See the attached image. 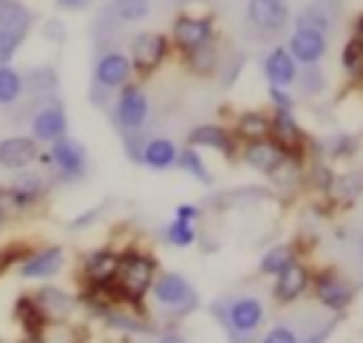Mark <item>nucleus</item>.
<instances>
[{
	"mask_svg": "<svg viewBox=\"0 0 363 343\" xmlns=\"http://www.w3.org/2000/svg\"><path fill=\"white\" fill-rule=\"evenodd\" d=\"M111 281H113L116 295H122L128 300H139L147 292V286L153 283V261L145 258V255L130 252V255L116 261V269H113Z\"/></svg>",
	"mask_w": 363,
	"mask_h": 343,
	"instance_id": "1",
	"label": "nucleus"
},
{
	"mask_svg": "<svg viewBox=\"0 0 363 343\" xmlns=\"http://www.w3.org/2000/svg\"><path fill=\"white\" fill-rule=\"evenodd\" d=\"M261 320H264V306H261L258 298H250V295L235 298V300L227 306V317H224V323H227V329L233 332V337H247V334H252V332L261 326Z\"/></svg>",
	"mask_w": 363,
	"mask_h": 343,
	"instance_id": "2",
	"label": "nucleus"
},
{
	"mask_svg": "<svg viewBox=\"0 0 363 343\" xmlns=\"http://www.w3.org/2000/svg\"><path fill=\"white\" fill-rule=\"evenodd\" d=\"M247 20L264 34H278L289 23V3L286 0H247Z\"/></svg>",
	"mask_w": 363,
	"mask_h": 343,
	"instance_id": "3",
	"label": "nucleus"
},
{
	"mask_svg": "<svg viewBox=\"0 0 363 343\" xmlns=\"http://www.w3.org/2000/svg\"><path fill=\"white\" fill-rule=\"evenodd\" d=\"M289 57L301 65H315L323 60L326 54V34L318 31V28H306V26H298L292 34H289Z\"/></svg>",
	"mask_w": 363,
	"mask_h": 343,
	"instance_id": "4",
	"label": "nucleus"
},
{
	"mask_svg": "<svg viewBox=\"0 0 363 343\" xmlns=\"http://www.w3.org/2000/svg\"><path fill=\"white\" fill-rule=\"evenodd\" d=\"M164 51H167V40L162 34H156V31L136 34L130 43V68L147 74L164 60Z\"/></svg>",
	"mask_w": 363,
	"mask_h": 343,
	"instance_id": "5",
	"label": "nucleus"
},
{
	"mask_svg": "<svg viewBox=\"0 0 363 343\" xmlns=\"http://www.w3.org/2000/svg\"><path fill=\"white\" fill-rule=\"evenodd\" d=\"M147 119V96L136 85H125L116 99V122L125 130H139Z\"/></svg>",
	"mask_w": 363,
	"mask_h": 343,
	"instance_id": "6",
	"label": "nucleus"
},
{
	"mask_svg": "<svg viewBox=\"0 0 363 343\" xmlns=\"http://www.w3.org/2000/svg\"><path fill=\"white\" fill-rule=\"evenodd\" d=\"M153 295H156V300L162 306L179 309V312H184V309H190L196 303V292L182 275H162L153 283Z\"/></svg>",
	"mask_w": 363,
	"mask_h": 343,
	"instance_id": "7",
	"label": "nucleus"
},
{
	"mask_svg": "<svg viewBox=\"0 0 363 343\" xmlns=\"http://www.w3.org/2000/svg\"><path fill=\"white\" fill-rule=\"evenodd\" d=\"M48 162H54V164L60 167V173L68 176V179L82 176L85 167H88L85 147H82L77 139H68V136L54 139V147H51V159H48Z\"/></svg>",
	"mask_w": 363,
	"mask_h": 343,
	"instance_id": "8",
	"label": "nucleus"
},
{
	"mask_svg": "<svg viewBox=\"0 0 363 343\" xmlns=\"http://www.w3.org/2000/svg\"><path fill=\"white\" fill-rule=\"evenodd\" d=\"M94 77H96V85H102V88H111V91L122 88L130 77V60L119 51H108V54L99 57V62L94 68Z\"/></svg>",
	"mask_w": 363,
	"mask_h": 343,
	"instance_id": "9",
	"label": "nucleus"
},
{
	"mask_svg": "<svg viewBox=\"0 0 363 343\" xmlns=\"http://www.w3.org/2000/svg\"><path fill=\"white\" fill-rule=\"evenodd\" d=\"M315 295L329 309H346L352 300V286L346 278H340L335 272H320L315 278Z\"/></svg>",
	"mask_w": 363,
	"mask_h": 343,
	"instance_id": "10",
	"label": "nucleus"
},
{
	"mask_svg": "<svg viewBox=\"0 0 363 343\" xmlns=\"http://www.w3.org/2000/svg\"><path fill=\"white\" fill-rule=\"evenodd\" d=\"M210 37H213L210 20H201V17H179L173 23V40L184 51H193V48L210 43Z\"/></svg>",
	"mask_w": 363,
	"mask_h": 343,
	"instance_id": "11",
	"label": "nucleus"
},
{
	"mask_svg": "<svg viewBox=\"0 0 363 343\" xmlns=\"http://www.w3.org/2000/svg\"><path fill=\"white\" fill-rule=\"evenodd\" d=\"M65 128H68V119L60 105H43L31 119V133L40 142H54L65 136Z\"/></svg>",
	"mask_w": 363,
	"mask_h": 343,
	"instance_id": "12",
	"label": "nucleus"
},
{
	"mask_svg": "<svg viewBox=\"0 0 363 343\" xmlns=\"http://www.w3.org/2000/svg\"><path fill=\"white\" fill-rule=\"evenodd\" d=\"M264 74H267L272 88H286L298 79V65H295V60L289 57L286 48H272L264 57Z\"/></svg>",
	"mask_w": 363,
	"mask_h": 343,
	"instance_id": "13",
	"label": "nucleus"
},
{
	"mask_svg": "<svg viewBox=\"0 0 363 343\" xmlns=\"http://www.w3.org/2000/svg\"><path fill=\"white\" fill-rule=\"evenodd\" d=\"M284 159H286V153H284V150H281L275 142H269V139L247 142L244 162H247L250 167L261 170V173H272V170H278V167L284 164Z\"/></svg>",
	"mask_w": 363,
	"mask_h": 343,
	"instance_id": "14",
	"label": "nucleus"
},
{
	"mask_svg": "<svg viewBox=\"0 0 363 343\" xmlns=\"http://www.w3.org/2000/svg\"><path fill=\"white\" fill-rule=\"evenodd\" d=\"M34 156H37V147L26 136H9L0 142V167L23 170L34 162Z\"/></svg>",
	"mask_w": 363,
	"mask_h": 343,
	"instance_id": "15",
	"label": "nucleus"
},
{
	"mask_svg": "<svg viewBox=\"0 0 363 343\" xmlns=\"http://www.w3.org/2000/svg\"><path fill=\"white\" fill-rule=\"evenodd\" d=\"M306 283H309V272L301 266V264H289V266H284L281 272H278V283H275V298L281 300V303H289V300H295L303 289H306Z\"/></svg>",
	"mask_w": 363,
	"mask_h": 343,
	"instance_id": "16",
	"label": "nucleus"
},
{
	"mask_svg": "<svg viewBox=\"0 0 363 343\" xmlns=\"http://www.w3.org/2000/svg\"><path fill=\"white\" fill-rule=\"evenodd\" d=\"M60 266H62V252H60L57 247H51V249H43V252L31 255V258L20 266V272H23V278H48V275H54Z\"/></svg>",
	"mask_w": 363,
	"mask_h": 343,
	"instance_id": "17",
	"label": "nucleus"
},
{
	"mask_svg": "<svg viewBox=\"0 0 363 343\" xmlns=\"http://www.w3.org/2000/svg\"><path fill=\"white\" fill-rule=\"evenodd\" d=\"M269 133H272V139H275V145L281 150L298 147V142H301V128L295 125V119L289 116V111H278L269 119Z\"/></svg>",
	"mask_w": 363,
	"mask_h": 343,
	"instance_id": "18",
	"label": "nucleus"
},
{
	"mask_svg": "<svg viewBox=\"0 0 363 343\" xmlns=\"http://www.w3.org/2000/svg\"><path fill=\"white\" fill-rule=\"evenodd\" d=\"M9 193H11V198L17 201V207L23 210V207H28V204H34L43 193H45V181L40 179V176H31V173H23V176H17L14 181H11V187H9Z\"/></svg>",
	"mask_w": 363,
	"mask_h": 343,
	"instance_id": "19",
	"label": "nucleus"
},
{
	"mask_svg": "<svg viewBox=\"0 0 363 343\" xmlns=\"http://www.w3.org/2000/svg\"><path fill=\"white\" fill-rule=\"evenodd\" d=\"M190 147H216V150H230L233 142H230V133L218 125H199L190 130L187 136Z\"/></svg>",
	"mask_w": 363,
	"mask_h": 343,
	"instance_id": "20",
	"label": "nucleus"
},
{
	"mask_svg": "<svg viewBox=\"0 0 363 343\" xmlns=\"http://www.w3.org/2000/svg\"><path fill=\"white\" fill-rule=\"evenodd\" d=\"M105 11L116 23H139L150 14V0H108Z\"/></svg>",
	"mask_w": 363,
	"mask_h": 343,
	"instance_id": "21",
	"label": "nucleus"
},
{
	"mask_svg": "<svg viewBox=\"0 0 363 343\" xmlns=\"http://www.w3.org/2000/svg\"><path fill=\"white\" fill-rule=\"evenodd\" d=\"M116 261H119V255H113V252H91L85 258V278L91 283H108L113 278Z\"/></svg>",
	"mask_w": 363,
	"mask_h": 343,
	"instance_id": "22",
	"label": "nucleus"
},
{
	"mask_svg": "<svg viewBox=\"0 0 363 343\" xmlns=\"http://www.w3.org/2000/svg\"><path fill=\"white\" fill-rule=\"evenodd\" d=\"M142 159H145L147 167L164 170V167H170L176 162V147H173L170 139H150L147 147L142 150Z\"/></svg>",
	"mask_w": 363,
	"mask_h": 343,
	"instance_id": "23",
	"label": "nucleus"
},
{
	"mask_svg": "<svg viewBox=\"0 0 363 343\" xmlns=\"http://www.w3.org/2000/svg\"><path fill=\"white\" fill-rule=\"evenodd\" d=\"M14 309H17L20 323L26 326V332H28V334H40V329L45 326V312L40 309V303L31 300V298H20Z\"/></svg>",
	"mask_w": 363,
	"mask_h": 343,
	"instance_id": "24",
	"label": "nucleus"
},
{
	"mask_svg": "<svg viewBox=\"0 0 363 343\" xmlns=\"http://www.w3.org/2000/svg\"><path fill=\"white\" fill-rule=\"evenodd\" d=\"M23 94V77L6 62L0 65V105H14Z\"/></svg>",
	"mask_w": 363,
	"mask_h": 343,
	"instance_id": "25",
	"label": "nucleus"
},
{
	"mask_svg": "<svg viewBox=\"0 0 363 343\" xmlns=\"http://www.w3.org/2000/svg\"><path fill=\"white\" fill-rule=\"evenodd\" d=\"M238 136L247 142H258L269 136V119L264 113H244L238 119Z\"/></svg>",
	"mask_w": 363,
	"mask_h": 343,
	"instance_id": "26",
	"label": "nucleus"
},
{
	"mask_svg": "<svg viewBox=\"0 0 363 343\" xmlns=\"http://www.w3.org/2000/svg\"><path fill=\"white\" fill-rule=\"evenodd\" d=\"M26 31L28 28H20V26H0V65H6L14 57L17 45L26 37Z\"/></svg>",
	"mask_w": 363,
	"mask_h": 343,
	"instance_id": "27",
	"label": "nucleus"
},
{
	"mask_svg": "<svg viewBox=\"0 0 363 343\" xmlns=\"http://www.w3.org/2000/svg\"><path fill=\"white\" fill-rule=\"evenodd\" d=\"M176 162H179V167L184 170V173H190L193 179H199V181H210V173L204 170V164H201V159H199V153L193 150V147H184L182 153H176Z\"/></svg>",
	"mask_w": 363,
	"mask_h": 343,
	"instance_id": "28",
	"label": "nucleus"
},
{
	"mask_svg": "<svg viewBox=\"0 0 363 343\" xmlns=\"http://www.w3.org/2000/svg\"><path fill=\"white\" fill-rule=\"evenodd\" d=\"M292 264V249L289 247H272L264 258H261V272L267 275H278L284 266Z\"/></svg>",
	"mask_w": 363,
	"mask_h": 343,
	"instance_id": "29",
	"label": "nucleus"
},
{
	"mask_svg": "<svg viewBox=\"0 0 363 343\" xmlns=\"http://www.w3.org/2000/svg\"><path fill=\"white\" fill-rule=\"evenodd\" d=\"M298 26H306V28H318V31H329L332 28V17L326 14V9H320V6H309V9H303L301 11V17H298Z\"/></svg>",
	"mask_w": 363,
	"mask_h": 343,
	"instance_id": "30",
	"label": "nucleus"
},
{
	"mask_svg": "<svg viewBox=\"0 0 363 343\" xmlns=\"http://www.w3.org/2000/svg\"><path fill=\"white\" fill-rule=\"evenodd\" d=\"M40 309L48 315V312H54V315H62V312H68V298L60 292V289H51V286H45L43 292H40Z\"/></svg>",
	"mask_w": 363,
	"mask_h": 343,
	"instance_id": "31",
	"label": "nucleus"
},
{
	"mask_svg": "<svg viewBox=\"0 0 363 343\" xmlns=\"http://www.w3.org/2000/svg\"><path fill=\"white\" fill-rule=\"evenodd\" d=\"M187 54H190V65H193L199 74H207V71L216 68V48H213L210 43H204V45L187 51Z\"/></svg>",
	"mask_w": 363,
	"mask_h": 343,
	"instance_id": "32",
	"label": "nucleus"
},
{
	"mask_svg": "<svg viewBox=\"0 0 363 343\" xmlns=\"http://www.w3.org/2000/svg\"><path fill=\"white\" fill-rule=\"evenodd\" d=\"M193 238H196V230H193L190 221H179V218H176V221L167 227V241H170L173 247H190Z\"/></svg>",
	"mask_w": 363,
	"mask_h": 343,
	"instance_id": "33",
	"label": "nucleus"
},
{
	"mask_svg": "<svg viewBox=\"0 0 363 343\" xmlns=\"http://www.w3.org/2000/svg\"><path fill=\"white\" fill-rule=\"evenodd\" d=\"M360 37L354 34V37H349V43L343 45V51H340V62H343V68L349 71V74H357L360 71Z\"/></svg>",
	"mask_w": 363,
	"mask_h": 343,
	"instance_id": "34",
	"label": "nucleus"
},
{
	"mask_svg": "<svg viewBox=\"0 0 363 343\" xmlns=\"http://www.w3.org/2000/svg\"><path fill=\"white\" fill-rule=\"evenodd\" d=\"M261 343H298V334H295L292 329H286V326H272V329L264 334Z\"/></svg>",
	"mask_w": 363,
	"mask_h": 343,
	"instance_id": "35",
	"label": "nucleus"
},
{
	"mask_svg": "<svg viewBox=\"0 0 363 343\" xmlns=\"http://www.w3.org/2000/svg\"><path fill=\"white\" fill-rule=\"evenodd\" d=\"M20 207H17V201L11 198V193L9 190H0V221L3 218H9V215H14Z\"/></svg>",
	"mask_w": 363,
	"mask_h": 343,
	"instance_id": "36",
	"label": "nucleus"
},
{
	"mask_svg": "<svg viewBox=\"0 0 363 343\" xmlns=\"http://www.w3.org/2000/svg\"><path fill=\"white\" fill-rule=\"evenodd\" d=\"M269 96L275 99L278 111H289V108H292V99H289V94H284L281 88H272V91H269Z\"/></svg>",
	"mask_w": 363,
	"mask_h": 343,
	"instance_id": "37",
	"label": "nucleus"
},
{
	"mask_svg": "<svg viewBox=\"0 0 363 343\" xmlns=\"http://www.w3.org/2000/svg\"><path fill=\"white\" fill-rule=\"evenodd\" d=\"M196 213H199V210H196L193 204H179V207H176V218H179V221H193Z\"/></svg>",
	"mask_w": 363,
	"mask_h": 343,
	"instance_id": "38",
	"label": "nucleus"
},
{
	"mask_svg": "<svg viewBox=\"0 0 363 343\" xmlns=\"http://www.w3.org/2000/svg\"><path fill=\"white\" fill-rule=\"evenodd\" d=\"M159 343H182L176 334H164V337H159Z\"/></svg>",
	"mask_w": 363,
	"mask_h": 343,
	"instance_id": "39",
	"label": "nucleus"
},
{
	"mask_svg": "<svg viewBox=\"0 0 363 343\" xmlns=\"http://www.w3.org/2000/svg\"><path fill=\"white\" fill-rule=\"evenodd\" d=\"M60 3H62V6H71V9H77V6H82L85 0H60Z\"/></svg>",
	"mask_w": 363,
	"mask_h": 343,
	"instance_id": "40",
	"label": "nucleus"
}]
</instances>
